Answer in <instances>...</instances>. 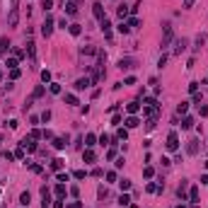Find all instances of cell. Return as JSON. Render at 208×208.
<instances>
[{
	"label": "cell",
	"mask_w": 208,
	"mask_h": 208,
	"mask_svg": "<svg viewBox=\"0 0 208 208\" xmlns=\"http://www.w3.org/2000/svg\"><path fill=\"white\" fill-rule=\"evenodd\" d=\"M181 128H184V131L194 128V119H191V116H184V121H181Z\"/></svg>",
	"instance_id": "obj_16"
},
{
	"label": "cell",
	"mask_w": 208,
	"mask_h": 208,
	"mask_svg": "<svg viewBox=\"0 0 208 208\" xmlns=\"http://www.w3.org/2000/svg\"><path fill=\"white\" fill-rule=\"evenodd\" d=\"M186 46H189V41H186V39H179V41H177V48H174V53H181Z\"/></svg>",
	"instance_id": "obj_15"
},
{
	"label": "cell",
	"mask_w": 208,
	"mask_h": 208,
	"mask_svg": "<svg viewBox=\"0 0 208 208\" xmlns=\"http://www.w3.org/2000/svg\"><path fill=\"white\" fill-rule=\"evenodd\" d=\"M194 5V0H184V7H191Z\"/></svg>",
	"instance_id": "obj_54"
},
{
	"label": "cell",
	"mask_w": 208,
	"mask_h": 208,
	"mask_svg": "<svg viewBox=\"0 0 208 208\" xmlns=\"http://www.w3.org/2000/svg\"><path fill=\"white\" fill-rule=\"evenodd\" d=\"M51 206V191L46 186H41V208H48Z\"/></svg>",
	"instance_id": "obj_3"
},
{
	"label": "cell",
	"mask_w": 208,
	"mask_h": 208,
	"mask_svg": "<svg viewBox=\"0 0 208 208\" xmlns=\"http://www.w3.org/2000/svg\"><path fill=\"white\" fill-rule=\"evenodd\" d=\"M48 119H51V111H48V109H46V111H44V114H41V121H48Z\"/></svg>",
	"instance_id": "obj_50"
},
{
	"label": "cell",
	"mask_w": 208,
	"mask_h": 208,
	"mask_svg": "<svg viewBox=\"0 0 208 208\" xmlns=\"http://www.w3.org/2000/svg\"><path fill=\"white\" fill-rule=\"evenodd\" d=\"M177 194H179V196H181V201H184V194H186V181H181V184H179V191H177Z\"/></svg>",
	"instance_id": "obj_33"
},
{
	"label": "cell",
	"mask_w": 208,
	"mask_h": 208,
	"mask_svg": "<svg viewBox=\"0 0 208 208\" xmlns=\"http://www.w3.org/2000/svg\"><path fill=\"white\" fill-rule=\"evenodd\" d=\"M106 181H109V184L116 181V172H106Z\"/></svg>",
	"instance_id": "obj_44"
},
{
	"label": "cell",
	"mask_w": 208,
	"mask_h": 208,
	"mask_svg": "<svg viewBox=\"0 0 208 208\" xmlns=\"http://www.w3.org/2000/svg\"><path fill=\"white\" fill-rule=\"evenodd\" d=\"M20 145H22L27 152H34V150H36V143H34V138H32V136H29V138H22V143H20Z\"/></svg>",
	"instance_id": "obj_4"
},
{
	"label": "cell",
	"mask_w": 208,
	"mask_h": 208,
	"mask_svg": "<svg viewBox=\"0 0 208 208\" xmlns=\"http://www.w3.org/2000/svg\"><path fill=\"white\" fill-rule=\"evenodd\" d=\"M51 32H53V20H51V17H46V22H44V27H41V34H44V36H51Z\"/></svg>",
	"instance_id": "obj_6"
},
{
	"label": "cell",
	"mask_w": 208,
	"mask_h": 208,
	"mask_svg": "<svg viewBox=\"0 0 208 208\" xmlns=\"http://www.w3.org/2000/svg\"><path fill=\"white\" fill-rule=\"evenodd\" d=\"M143 104H145V106H157L155 97H145V99H143Z\"/></svg>",
	"instance_id": "obj_30"
},
{
	"label": "cell",
	"mask_w": 208,
	"mask_h": 208,
	"mask_svg": "<svg viewBox=\"0 0 208 208\" xmlns=\"http://www.w3.org/2000/svg\"><path fill=\"white\" fill-rule=\"evenodd\" d=\"M140 22H138V17H131V20H128V27H131V29H133V27H138Z\"/></svg>",
	"instance_id": "obj_41"
},
{
	"label": "cell",
	"mask_w": 208,
	"mask_h": 208,
	"mask_svg": "<svg viewBox=\"0 0 208 208\" xmlns=\"http://www.w3.org/2000/svg\"><path fill=\"white\" fill-rule=\"evenodd\" d=\"M7 68H10V70L17 68V58H7Z\"/></svg>",
	"instance_id": "obj_42"
},
{
	"label": "cell",
	"mask_w": 208,
	"mask_h": 208,
	"mask_svg": "<svg viewBox=\"0 0 208 208\" xmlns=\"http://www.w3.org/2000/svg\"><path fill=\"white\" fill-rule=\"evenodd\" d=\"M82 160H85V162H95V160H97V155L92 152V148H87V150L82 152Z\"/></svg>",
	"instance_id": "obj_11"
},
{
	"label": "cell",
	"mask_w": 208,
	"mask_h": 208,
	"mask_svg": "<svg viewBox=\"0 0 208 208\" xmlns=\"http://www.w3.org/2000/svg\"><path fill=\"white\" fill-rule=\"evenodd\" d=\"M165 145H167V150H170V152H174V150L179 148V136H177V131H172V133L167 136V143H165Z\"/></svg>",
	"instance_id": "obj_1"
},
{
	"label": "cell",
	"mask_w": 208,
	"mask_h": 208,
	"mask_svg": "<svg viewBox=\"0 0 208 208\" xmlns=\"http://www.w3.org/2000/svg\"><path fill=\"white\" fill-rule=\"evenodd\" d=\"M95 143H97V136H95V133H87V136H85V145H87V148H92Z\"/></svg>",
	"instance_id": "obj_17"
},
{
	"label": "cell",
	"mask_w": 208,
	"mask_h": 208,
	"mask_svg": "<svg viewBox=\"0 0 208 208\" xmlns=\"http://www.w3.org/2000/svg\"><path fill=\"white\" fill-rule=\"evenodd\" d=\"M20 203H22V206H29V203H32V196H29V191H24V194L20 196Z\"/></svg>",
	"instance_id": "obj_20"
},
{
	"label": "cell",
	"mask_w": 208,
	"mask_h": 208,
	"mask_svg": "<svg viewBox=\"0 0 208 208\" xmlns=\"http://www.w3.org/2000/svg\"><path fill=\"white\" fill-rule=\"evenodd\" d=\"M68 32L73 36H80V32H82V29H80V24H68Z\"/></svg>",
	"instance_id": "obj_21"
},
{
	"label": "cell",
	"mask_w": 208,
	"mask_h": 208,
	"mask_svg": "<svg viewBox=\"0 0 208 208\" xmlns=\"http://www.w3.org/2000/svg\"><path fill=\"white\" fill-rule=\"evenodd\" d=\"M53 208H63V203H61V199H58V201H53Z\"/></svg>",
	"instance_id": "obj_52"
},
{
	"label": "cell",
	"mask_w": 208,
	"mask_h": 208,
	"mask_svg": "<svg viewBox=\"0 0 208 208\" xmlns=\"http://www.w3.org/2000/svg\"><path fill=\"white\" fill-rule=\"evenodd\" d=\"M10 77H12V80H17V77H20V68H12V70H10Z\"/></svg>",
	"instance_id": "obj_43"
},
{
	"label": "cell",
	"mask_w": 208,
	"mask_h": 208,
	"mask_svg": "<svg viewBox=\"0 0 208 208\" xmlns=\"http://www.w3.org/2000/svg\"><path fill=\"white\" fill-rule=\"evenodd\" d=\"M116 138H119V140H126V138H128V131H126V128H119Z\"/></svg>",
	"instance_id": "obj_28"
},
{
	"label": "cell",
	"mask_w": 208,
	"mask_h": 208,
	"mask_svg": "<svg viewBox=\"0 0 208 208\" xmlns=\"http://www.w3.org/2000/svg\"><path fill=\"white\" fill-rule=\"evenodd\" d=\"M186 150L194 155V152H199V140H189V145H186Z\"/></svg>",
	"instance_id": "obj_18"
},
{
	"label": "cell",
	"mask_w": 208,
	"mask_h": 208,
	"mask_svg": "<svg viewBox=\"0 0 208 208\" xmlns=\"http://www.w3.org/2000/svg\"><path fill=\"white\" fill-rule=\"evenodd\" d=\"M66 145H68V136H66V138H56V140H53V148H56V150H63Z\"/></svg>",
	"instance_id": "obj_12"
},
{
	"label": "cell",
	"mask_w": 208,
	"mask_h": 208,
	"mask_svg": "<svg viewBox=\"0 0 208 208\" xmlns=\"http://www.w3.org/2000/svg\"><path fill=\"white\" fill-rule=\"evenodd\" d=\"M66 15H70V17L77 15V5L75 2H66Z\"/></svg>",
	"instance_id": "obj_14"
},
{
	"label": "cell",
	"mask_w": 208,
	"mask_h": 208,
	"mask_svg": "<svg viewBox=\"0 0 208 208\" xmlns=\"http://www.w3.org/2000/svg\"><path fill=\"white\" fill-rule=\"evenodd\" d=\"M201 184H206V186H208V174H203V177H201Z\"/></svg>",
	"instance_id": "obj_53"
},
{
	"label": "cell",
	"mask_w": 208,
	"mask_h": 208,
	"mask_svg": "<svg viewBox=\"0 0 208 208\" xmlns=\"http://www.w3.org/2000/svg\"><path fill=\"white\" fill-rule=\"evenodd\" d=\"M119 206H131V196L121 194V196H119Z\"/></svg>",
	"instance_id": "obj_24"
},
{
	"label": "cell",
	"mask_w": 208,
	"mask_h": 208,
	"mask_svg": "<svg viewBox=\"0 0 208 208\" xmlns=\"http://www.w3.org/2000/svg\"><path fill=\"white\" fill-rule=\"evenodd\" d=\"M0 73H2V70H0Z\"/></svg>",
	"instance_id": "obj_57"
},
{
	"label": "cell",
	"mask_w": 208,
	"mask_h": 208,
	"mask_svg": "<svg viewBox=\"0 0 208 208\" xmlns=\"http://www.w3.org/2000/svg\"><path fill=\"white\" fill-rule=\"evenodd\" d=\"M41 7H44V12H48V10L53 7V2H51V0H44V2H41Z\"/></svg>",
	"instance_id": "obj_35"
},
{
	"label": "cell",
	"mask_w": 208,
	"mask_h": 208,
	"mask_svg": "<svg viewBox=\"0 0 208 208\" xmlns=\"http://www.w3.org/2000/svg\"><path fill=\"white\" fill-rule=\"evenodd\" d=\"M177 111H179V114H186V111H189V102H181L177 106Z\"/></svg>",
	"instance_id": "obj_27"
},
{
	"label": "cell",
	"mask_w": 208,
	"mask_h": 208,
	"mask_svg": "<svg viewBox=\"0 0 208 208\" xmlns=\"http://www.w3.org/2000/svg\"><path fill=\"white\" fill-rule=\"evenodd\" d=\"M61 167H63V160H51V170L53 172H61Z\"/></svg>",
	"instance_id": "obj_22"
},
{
	"label": "cell",
	"mask_w": 208,
	"mask_h": 208,
	"mask_svg": "<svg viewBox=\"0 0 208 208\" xmlns=\"http://www.w3.org/2000/svg\"><path fill=\"white\" fill-rule=\"evenodd\" d=\"M124 85H136V77H133V75H131V77H126V80H124Z\"/></svg>",
	"instance_id": "obj_49"
},
{
	"label": "cell",
	"mask_w": 208,
	"mask_h": 208,
	"mask_svg": "<svg viewBox=\"0 0 208 208\" xmlns=\"http://www.w3.org/2000/svg\"><path fill=\"white\" fill-rule=\"evenodd\" d=\"M41 80L48 82V80H51V73H48V70H41Z\"/></svg>",
	"instance_id": "obj_39"
},
{
	"label": "cell",
	"mask_w": 208,
	"mask_h": 208,
	"mask_svg": "<svg viewBox=\"0 0 208 208\" xmlns=\"http://www.w3.org/2000/svg\"><path fill=\"white\" fill-rule=\"evenodd\" d=\"M177 208H186V206H177Z\"/></svg>",
	"instance_id": "obj_55"
},
{
	"label": "cell",
	"mask_w": 208,
	"mask_h": 208,
	"mask_svg": "<svg viewBox=\"0 0 208 208\" xmlns=\"http://www.w3.org/2000/svg\"><path fill=\"white\" fill-rule=\"evenodd\" d=\"M68 208H82V203H80V201H73V203H70Z\"/></svg>",
	"instance_id": "obj_51"
},
{
	"label": "cell",
	"mask_w": 208,
	"mask_h": 208,
	"mask_svg": "<svg viewBox=\"0 0 208 208\" xmlns=\"http://www.w3.org/2000/svg\"><path fill=\"white\" fill-rule=\"evenodd\" d=\"M199 114H201V116H208V106H206V104H203V106L199 104Z\"/></svg>",
	"instance_id": "obj_45"
},
{
	"label": "cell",
	"mask_w": 208,
	"mask_h": 208,
	"mask_svg": "<svg viewBox=\"0 0 208 208\" xmlns=\"http://www.w3.org/2000/svg\"><path fill=\"white\" fill-rule=\"evenodd\" d=\"M189 201H191V203H199V189H196V186L189 191Z\"/></svg>",
	"instance_id": "obj_19"
},
{
	"label": "cell",
	"mask_w": 208,
	"mask_h": 208,
	"mask_svg": "<svg viewBox=\"0 0 208 208\" xmlns=\"http://www.w3.org/2000/svg\"><path fill=\"white\" fill-rule=\"evenodd\" d=\"M27 53L34 58V41H29V44H27Z\"/></svg>",
	"instance_id": "obj_37"
},
{
	"label": "cell",
	"mask_w": 208,
	"mask_h": 208,
	"mask_svg": "<svg viewBox=\"0 0 208 208\" xmlns=\"http://www.w3.org/2000/svg\"><path fill=\"white\" fill-rule=\"evenodd\" d=\"M90 85H92L90 77H80V80H75V90H87Z\"/></svg>",
	"instance_id": "obj_7"
},
{
	"label": "cell",
	"mask_w": 208,
	"mask_h": 208,
	"mask_svg": "<svg viewBox=\"0 0 208 208\" xmlns=\"http://www.w3.org/2000/svg\"><path fill=\"white\" fill-rule=\"evenodd\" d=\"M20 22V10L17 7H10V15H7V27H17Z\"/></svg>",
	"instance_id": "obj_2"
},
{
	"label": "cell",
	"mask_w": 208,
	"mask_h": 208,
	"mask_svg": "<svg viewBox=\"0 0 208 208\" xmlns=\"http://www.w3.org/2000/svg\"><path fill=\"white\" fill-rule=\"evenodd\" d=\"M80 53H82V56H85V53L90 56V53H95V48H92V46H82V51H80Z\"/></svg>",
	"instance_id": "obj_38"
},
{
	"label": "cell",
	"mask_w": 208,
	"mask_h": 208,
	"mask_svg": "<svg viewBox=\"0 0 208 208\" xmlns=\"http://www.w3.org/2000/svg\"><path fill=\"white\" fill-rule=\"evenodd\" d=\"M15 157H17V160H24V148H22V145H20V150L15 152Z\"/></svg>",
	"instance_id": "obj_40"
},
{
	"label": "cell",
	"mask_w": 208,
	"mask_h": 208,
	"mask_svg": "<svg viewBox=\"0 0 208 208\" xmlns=\"http://www.w3.org/2000/svg\"><path fill=\"white\" fill-rule=\"evenodd\" d=\"M92 12H95V17H97L99 22H102V20H106V17H104V10H102V5H99V2H95V5H92Z\"/></svg>",
	"instance_id": "obj_9"
},
{
	"label": "cell",
	"mask_w": 208,
	"mask_h": 208,
	"mask_svg": "<svg viewBox=\"0 0 208 208\" xmlns=\"http://www.w3.org/2000/svg\"><path fill=\"white\" fill-rule=\"evenodd\" d=\"M48 90H51V95H58V92H61V85H58V82H51Z\"/></svg>",
	"instance_id": "obj_25"
},
{
	"label": "cell",
	"mask_w": 208,
	"mask_h": 208,
	"mask_svg": "<svg viewBox=\"0 0 208 208\" xmlns=\"http://www.w3.org/2000/svg\"><path fill=\"white\" fill-rule=\"evenodd\" d=\"M126 15H128V7H126V5H121V7H119V17H121V20H124V17H126Z\"/></svg>",
	"instance_id": "obj_36"
},
{
	"label": "cell",
	"mask_w": 208,
	"mask_h": 208,
	"mask_svg": "<svg viewBox=\"0 0 208 208\" xmlns=\"http://www.w3.org/2000/svg\"><path fill=\"white\" fill-rule=\"evenodd\" d=\"M2 157H5V160H7V162H10V160H12V157H15V155H12V152H10V150H2Z\"/></svg>",
	"instance_id": "obj_48"
},
{
	"label": "cell",
	"mask_w": 208,
	"mask_h": 208,
	"mask_svg": "<svg viewBox=\"0 0 208 208\" xmlns=\"http://www.w3.org/2000/svg\"><path fill=\"white\" fill-rule=\"evenodd\" d=\"M99 27H102L104 36H106V39H111V24H109V20H102V22H99Z\"/></svg>",
	"instance_id": "obj_10"
},
{
	"label": "cell",
	"mask_w": 208,
	"mask_h": 208,
	"mask_svg": "<svg viewBox=\"0 0 208 208\" xmlns=\"http://www.w3.org/2000/svg\"><path fill=\"white\" fill-rule=\"evenodd\" d=\"M119 32H121V34H128V32H131V27H128L126 22H121V24H119Z\"/></svg>",
	"instance_id": "obj_32"
},
{
	"label": "cell",
	"mask_w": 208,
	"mask_h": 208,
	"mask_svg": "<svg viewBox=\"0 0 208 208\" xmlns=\"http://www.w3.org/2000/svg\"><path fill=\"white\" fill-rule=\"evenodd\" d=\"M119 186H121V191H128V189H131V181H128V179H121Z\"/></svg>",
	"instance_id": "obj_26"
},
{
	"label": "cell",
	"mask_w": 208,
	"mask_h": 208,
	"mask_svg": "<svg viewBox=\"0 0 208 208\" xmlns=\"http://www.w3.org/2000/svg\"><path fill=\"white\" fill-rule=\"evenodd\" d=\"M152 174H155V172H152V167H145V170H143V177H148V179H150Z\"/></svg>",
	"instance_id": "obj_46"
},
{
	"label": "cell",
	"mask_w": 208,
	"mask_h": 208,
	"mask_svg": "<svg viewBox=\"0 0 208 208\" xmlns=\"http://www.w3.org/2000/svg\"><path fill=\"white\" fill-rule=\"evenodd\" d=\"M138 124H140L138 116H128V119H126V128H136Z\"/></svg>",
	"instance_id": "obj_13"
},
{
	"label": "cell",
	"mask_w": 208,
	"mask_h": 208,
	"mask_svg": "<svg viewBox=\"0 0 208 208\" xmlns=\"http://www.w3.org/2000/svg\"><path fill=\"white\" fill-rule=\"evenodd\" d=\"M0 56H2V48H0Z\"/></svg>",
	"instance_id": "obj_56"
},
{
	"label": "cell",
	"mask_w": 208,
	"mask_h": 208,
	"mask_svg": "<svg viewBox=\"0 0 208 208\" xmlns=\"http://www.w3.org/2000/svg\"><path fill=\"white\" fill-rule=\"evenodd\" d=\"M73 177H75V179H85V177H87V172H85V170H75V172H73Z\"/></svg>",
	"instance_id": "obj_31"
},
{
	"label": "cell",
	"mask_w": 208,
	"mask_h": 208,
	"mask_svg": "<svg viewBox=\"0 0 208 208\" xmlns=\"http://www.w3.org/2000/svg\"><path fill=\"white\" fill-rule=\"evenodd\" d=\"M133 66H136L133 58H121V61H119V68H121V70H131Z\"/></svg>",
	"instance_id": "obj_8"
},
{
	"label": "cell",
	"mask_w": 208,
	"mask_h": 208,
	"mask_svg": "<svg viewBox=\"0 0 208 208\" xmlns=\"http://www.w3.org/2000/svg\"><path fill=\"white\" fill-rule=\"evenodd\" d=\"M126 111H128L131 116H136V114L140 111V102H138V99H133V102H128V104H126Z\"/></svg>",
	"instance_id": "obj_5"
},
{
	"label": "cell",
	"mask_w": 208,
	"mask_h": 208,
	"mask_svg": "<svg viewBox=\"0 0 208 208\" xmlns=\"http://www.w3.org/2000/svg\"><path fill=\"white\" fill-rule=\"evenodd\" d=\"M189 92H191V95L199 92V82H191V85H189Z\"/></svg>",
	"instance_id": "obj_47"
},
{
	"label": "cell",
	"mask_w": 208,
	"mask_h": 208,
	"mask_svg": "<svg viewBox=\"0 0 208 208\" xmlns=\"http://www.w3.org/2000/svg\"><path fill=\"white\" fill-rule=\"evenodd\" d=\"M56 179H58V181L63 184V181H68L70 177H68V172H58V174H56Z\"/></svg>",
	"instance_id": "obj_29"
},
{
	"label": "cell",
	"mask_w": 208,
	"mask_h": 208,
	"mask_svg": "<svg viewBox=\"0 0 208 208\" xmlns=\"http://www.w3.org/2000/svg\"><path fill=\"white\" fill-rule=\"evenodd\" d=\"M66 104H70V106L77 104V97H75V95H66Z\"/></svg>",
	"instance_id": "obj_34"
},
{
	"label": "cell",
	"mask_w": 208,
	"mask_h": 208,
	"mask_svg": "<svg viewBox=\"0 0 208 208\" xmlns=\"http://www.w3.org/2000/svg\"><path fill=\"white\" fill-rule=\"evenodd\" d=\"M66 194H68V189H66L63 184H58V186H56V196H58V199H63Z\"/></svg>",
	"instance_id": "obj_23"
}]
</instances>
